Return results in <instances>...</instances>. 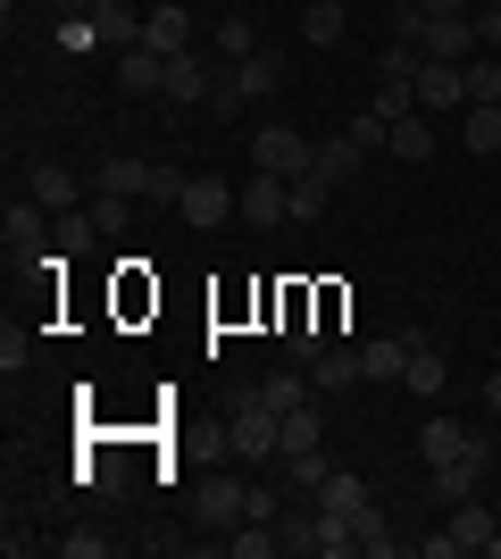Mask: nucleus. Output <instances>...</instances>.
<instances>
[{
    "label": "nucleus",
    "mask_w": 501,
    "mask_h": 559,
    "mask_svg": "<svg viewBox=\"0 0 501 559\" xmlns=\"http://www.w3.org/2000/svg\"><path fill=\"white\" fill-rule=\"evenodd\" d=\"M226 451H235V460H251V467H267L276 451H285V418L260 401V384H251V393L226 409Z\"/></svg>",
    "instance_id": "1"
},
{
    "label": "nucleus",
    "mask_w": 501,
    "mask_h": 559,
    "mask_svg": "<svg viewBox=\"0 0 501 559\" xmlns=\"http://www.w3.org/2000/svg\"><path fill=\"white\" fill-rule=\"evenodd\" d=\"M285 551H318V559H351L359 551V526L343 510H301V518H285Z\"/></svg>",
    "instance_id": "2"
},
{
    "label": "nucleus",
    "mask_w": 501,
    "mask_h": 559,
    "mask_svg": "<svg viewBox=\"0 0 501 559\" xmlns=\"http://www.w3.org/2000/svg\"><path fill=\"white\" fill-rule=\"evenodd\" d=\"M310 159H318V142L310 134H293L285 117H276V126H260V134H251V167H267V176H310Z\"/></svg>",
    "instance_id": "3"
},
{
    "label": "nucleus",
    "mask_w": 501,
    "mask_h": 559,
    "mask_svg": "<svg viewBox=\"0 0 501 559\" xmlns=\"http://www.w3.org/2000/svg\"><path fill=\"white\" fill-rule=\"evenodd\" d=\"M418 109L427 117H452V109H468V68H452V59H418Z\"/></svg>",
    "instance_id": "4"
},
{
    "label": "nucleus",
    "mask_w": 501,
    "mask_h": 559,
    "mask_svg": "<svg viewBox=\"0 0 501 559\" xmlns=\"http://www.w3.org/2000/svg\"><path fill=\"white\" fill-rule=\"evenodd\" d=\"M485 467H493V451H485V435H477V443L460 451V460L427 467V476H434V501H443V510H452V501H477V485H485Z\"/></svg>",
    "instance_id": "5"
},
{
    "label": "nucleus",
    "mask_w": 501,
    "mask_h": 559,
    "mask_svg": "<svg viewBox=\"0 0 501 559\" xmlns=\"http://www.w3.org/2000/svg\"><path fill=\"white\" fill-rule=\"evenodd\" d=\"M235 217H251V226H285V217H293V185H285V176H267V167H251V185L235 192Z\"/></svg>",
    "instance_id": "6"
},
{
    "label": "nucleus",
    "mask_w": 501,
    "mask_h": 559,
    "mask_svg": "<svg viewBox=\"0 0 501 559\" xmlns=\"http://www.w3.org/2000/svg\"><path fill=\"white\" fill-rule=\"evenodd\" d=\"M452 384V359H443V343H427V334H409V368H402V393L409 401H434Z\"/></svg>",
    "instance_id": "7"
},
{
    "label": "nucleus",
    "mask_w": 501,
    "mask_h": 559,
    "mask_svg": "<svg viewBox=\"0 0 501 559\" xmlns=\"http://www.w3.org/2000/svg\"><path fill=\"white\" fill-rule=\"evenodd\" d=\"M151 167H159V159H134V151H118V159H100L93 192H100V201H151Z\"/></svg>",
    "instance_id": "8"
},
{
    "label": "nucleus",
    "mask_w": 501,
    "mask_h": 559,
    "mask_svg": "<svg viewBox=\"0 0 501 559\" xmlns=\"http://www.w3.org/2000/svg\"><path fill=\"white\" fill-rule=\"evenodd\" d=\"M418 50H427V59H452V68H468V59H477V17H427Z\"/></svg>",
    "instance_id": "9"
},
{
    "label": "nucleus",
    "mask_w": 501,
    "mask_h": 559,
    "mask_svg": "<svg viewBox=\"0 0 501 559\" xmlns=\"http://www.w3.org/2000/svg\"><path fill=\"white\" fill-rule=\"evenodd\" d=\"M176 217H184V226H226V217H235V185H217V176H192L184 201H176Z\"/></svg>",
    "instance_id": "10"
},
{
    "label": "nucleus",
    "mask_w": 501,
    "mask_h": 559,
    "mask_svg": "<svg viewBox=\"0 0 501 559\" xmlns=\"http://www.w3.org/2000/svg\"><path fill=\"white\" fill-rule=\"evenodd\" d=\"M201 518H210L217 535H235L242 518H251V485H242V476H210V485H201Z\"/></svg>",
    "instance_id": "11"
},
{
    "label": "nucleus",
    "mask_w": 501,
    "mask_h": 559,
    "mask_svg": "<svg viewBox=\"0 0 501 559\" xmlns=\"http://www.w3.org/2000/svg\"><path fill=\"white\" fill-rule=\"evenodd\" d=\"M143 43L159 50V59L192 50V9H184V0H151V17H143Z\"/></svg>",
    "instance_id": "12"
},
{
    "label": "nucleus",
    "mask_w": 501,
    "mask_h": 559,
    "mask_svg": "<svg viewBox=\"0 0 501 559\" xmlns=\"http://www.w3.org/2000/svg\"><path fill=\"white\" fill-rule=\"evenodd\" d=\"M310 384H318V401H334V393H351V384H368V368H359L351 343H326V350L310 359Z\"/></svg>",
    "instance_id": "13"
},
{
    "label": "nucleus",
    "mask_w": 501,
    "mask_h": 559,
    "mask_svg": "<svg viewBox=\"0 0 501 559\" xmlns=\"http://www.w3.org/2000/svg\"><path fill=\"white\" fill-rule=\"evenodd\" d=\"M443 535H452L460 551L501 559V526H493V510H485V501H452V526H443Z\"/></svg>",
    "instance_id": "14"
},
{
    "label": "nucleus",
    "mask_w": 501,
    "mask_h": 559,
    "mask_svg": "<svg viewBox=\"0 0 501 559\" xmlns=\"http://www.w3.org/2000/svg\"><path fill=\"white\" fill-rule=\"evenodd\" d=\"M210 75H217V59H201V50H176V59H167V93H159V100L192 109V100H210Z\"/></svg>",
    "instance_id": "15"
},
{
    "label": "nucleus",
    "mask_w": 501,
    "mask_h": 559,
    "mask_svg": "<svg viewBox=\"0 0 501 559\" xmlns=\"http://www.w3.org/2000/svg\"><path fill=\"white\" fill-rule=\"evenodd\" d=\"M118 93H134V100H143V93H167V59H159L151 43L118 50Z\"/></svg>",
    "instance_id": "16"
},
{
    "label": "nucleus",
    "mask_w": 501,
    "mask_h": 559,
    "mask_svg": "<svg viewBox=\"0 0 501 559\" xmlns=\"http://www.w3.org/2000/svg\"><path fill=\"white\" fill-rule=\"evenodd\" d=\"M25 192L43 201V210H75L84 201V185H75V167H59V159H43L34 176H25Z\"/></svg>",
    "instance_id": "17"
},
{
    "label": "nucleus",
    "mask_w": 501,
    "mask_h": 559,
    "mask_svg": "<svg viewBox=\"0 0 501 559\" xmlns=\"http://www.w3.org/2000/svg\"><path fill=\"white\" fill-rule=\"evenodd\" d=\"M359 368H368V384H402V368H409V334H377V343H359Z\"/></svg>",
    "instance_id": "18"
},
{
    "label": "nucleus",
    "mask_w": 501,
    "mask_h": 559,
    "mask_svg": "<svg viewBox=\"0 0 501 559\" xmlns=\"http://www.w3.org/2000/svg\"><path fill=\"white\" fill-rule=\"evenodd\" d=\"M434 142H443V134H434V117H427V109H409L402 126H393V142H384V151H393V159H409V167H427V159H434Z\"/></svg>",
    "instance_id": "19"
},
{
    "label": "nucleus",
    "mask_w": 501,
    "mask_h": 559,
    "mask_svg": "<svg viewBox=\"0 0 501 559\" xmlns=\"http://www.w3.org/2000/svg\"><path fill=\"white\" fill-rule=\"evenodd\" d=\"M468 443H477V435H468V426H460V418H427V426H418V460H427V467L460 460V451H468Z\"/></svg>",
    "instance_id": "20"
},
{
    "label": "nucleus",
    "mask_w": 501,
    "mask_h": 559,
    "mask_svg": "<svg viewBox=\"0 0 501 559\" xmlns=\"http://www.w3.org/2000/svg\"><path fill=\"white\" fill-rule=\"evenodd\" d=\"M460 142H468L477 159H501V100H477V109H460Z\"/></svg>",
    "instance_id": "21"
},
{
    "label": "nucleus",
    "mask_w": 501,
    "mask_h": 559,
    "mask_svg": "<svg viewBox=\"0 0 501 559\" xmlns=\"http://www.w3.org/2000/svg\"><path fill=\"white\" fill-rule=\"evenodd\" d=\"M226 551L235 559H276L285 551V526H276V518H242L235 535H226Z\"/></svg>",
    "instance_id": "22"
},
{
    "label": "nucleus",
    "mask_w": 501,
    "mask_h": 559,
    "mask_svg": "<svg viewBox=\"0 0 501 559\" xmlns=\"http://www.w3.org/2000/svg\"><path fill=\"white\" fill-rule=\"evenodd\" d=\"M301 451H326V418H318V401L285 409V451H276V460H301Z\"/></svg>",
    "instance_id": "23"
},
{
    "label": "nucleus",
    "mask_w": 501,
    "mask_h": 559,
    "mask_svg": "<svg viewBox=\"0 0 501 559\" xmlns=\"http://www.w3.org/2000/svg\"><path fill=\"white\" fill-rule=\"evenodd\" d=\"M0 242H9V251H34V242H43V201H34V192L0 210Z\"/></svg>",
    "instance_id": "24"
},
{
    "label": "nucleus",
    "mask_w": 501,
    "mask_h": 559,
    "mask_svg": "<svg viewBox=\"0 0 501 559\" xmlns=\"http://www.w3.org/2000/svg\"><path fill=\"white\" fill-rule=\"evenodd\" d=\"M318 501H326V510H343V518H359L377 492H368V476H359V467H334L326 485H318Z\"/></svg>",
    "instance_id": "25"
},
{
    "label": "nucleus",
    "mask_w": 501,
    "mask_h": 559,
    "mask_svg": "<svg viewBox=\"0 0 501 559\" xmlns=\"http://www.w3.org/2000/svg\"><path fill=\"white\" fill-rule=\"evenodd\" d=\"M359 159H368V151H359V142L351 134H326V142H318V176H326V185H351V176H359Z\"/></svg>",
    "instance_id": "26"
},
{
    "label": "nucleus",
    "mask_w": 501,
    "mask_h": 559,
    "mask_svg": "<svg viewBox=\"0 0 501 559\" xmlns=\"http://www.w3.org/2000/svg\"><path fill=\"white\" fill-rule=\"evenodd\" d=\"M260 401L267 409H276V418H285V409H301V401H318V384H310V368H276L260 384Z\"/></svg>",
    "instance_id": "27"
},
{
    "label": "nucleus",
    "mask_w": 501,
    "mask_h": 559,
    "mask_svg": "<svg viewBox=\"0 0 501 559\" xmlns=\"http://www.w3.org/2000/svg\"><path fill=\"white\" fill-rule=\"evenodd\" d=\"M235 75H242V93H251V100H267L276 84H285V59H276V50H251V59H235Z\"/></svg>",
    "instance_id": "28"
},
{
    "label": "nucleus",
    "mask_w": 501,
    "mask_h": 559,
    "mask_svg": "<svg viewBox=\"0 0 501 559\" xmlns=\"http://www.w3.org/2000/svg\"><path fill=\"white\" fill-rule=\"evenodd\" d=\"M301 43H310V50L343 43V0H310V9H301Z\"/></svg>",
    "instance_id": "29"
},
{
    "label": "nucleus",
    "mask_w": 501,
    "mask_h": 559,
    "mask_svg": "<svg viewBox=\"0 0 501 559\" xmlns=\"http://www.w3.org/2000/svg\"><path fill=\"white\" fill-rule=\"evenodd\" d=\"M351 526H359V551H368V559H393V551H402V535H393V518H384L377 501H368Z\"/></svg>",
    "instance_id": "30"
},
{
    "label": "nucleus",
    "mask_w": 501,
    "mask_h": 559,
    "mask_svg": "<svg viewBox=\"0 0 501 559\" xmlns=\"http://www.w3.org/2000/svg\"><path fill=\"white\" fill-rule=\"evenodd\" d=\"M326 201H334V185L318 176V167H310V176H293V226H310V217H326Z\"/></svg>",
    "instance_id": "31"
},
{
    "label": "nucleus",
    "mask_w": 501,
    "mask_h": 559,
    "mask_svg": "<svg viewBox=\"0 0 501 559\" xmlns=\"http://www.w3.org/2000/svg\"><path fill=\"white\" fill-rule=\"evenodd\" d=\"M251 50H260V25L242 17V9H235V17H217V59H251Z\"/></svg>",
    "instance_id": "32"
},
{
    "label": "nucleus",
    "mask_w": 501,
    "mask_h": 559,
    "mask_svg": "<svg viewBox=\"0 0 501 559\" xmlns=\"http://www.w3.org/2000/svg\"><path fill=\"white\" fill-rule=\"evenodd\" d=\"M477 100H501V50H477V59H468V109H477Z\"/></svg>",
    "instance_id": "33"
},
{
    "label": "nucleus",
    "mask_w": 501,
    "mask_h": 559,
    "mask_svg": "<svg viewBox=\"0 0 501 559\" xmlns=\"http://www.w3.org/2000/svg\"><path fill=\"white\" fill-rule=\"evenodd\" d=\"M242 100H251V93H242V75H235V68H217V75H210V100H201V109H217V117H235Z\"/></svg>",
    "instance_id": "34"
},
{
    "label": "nucleus",
    "mask_w": 501,
    "mask_h": 559,
    "mask_svg": "<svg viewBox=\"0 0 501 559\" xmlns=\"http://www.w3.org/2000/svg\"><path fill=\"white\" fill-rule=\"evenodd\" d=\"M285 476H293V485H326V476H334V460H326V451H301V460H285Z\"/></svg>",
    "instance_id": "35"
},
{
    "label": "nucleus",
    "mask_w": 501,
    "mask_h": 559,
    "mask_svg": "<svg viewBox=\"0 0 501 559\" xmlns=\"http://www.w3.org/2000/svg\"><path fill=\"white\" fill-rule=\"evenodd\" d=\"M351 142H359V151H384V142H393V126H384L377 109H359V117H351Z\"/></svg>",
    "instance_id": "36"
},
{
    "label": "nucleus",
    "mask_w": 501,
    "mask_h": 559,
    "mask_svg": "<svg viewBox=\"0 0 501 559\" xmlns=\"http://www.w3.org/2000/svg\"><path fill=\"white\" fill-rule=\"evenodd\" d=\"M427 34V9L418 0H393V43H418Z\"/></svg>",
    "instance_id": "37"
},
{
    "label": "nucleus",
    "mask_w": 501,
    "mask_h": 559,
    "mask_svg": "<svg viewBox=\"0 0 501 559\" xmlns=\"http://www.w3.org/2000/svg\"><path fill=\"white\" fill-rule=\"evenodd\" d=\"M184 185H192L184 167H151V201H184Z\"/></svg>",
    "instance_id": "38"
},
{
    "label": "nucleus",
    "mask_w": 501,
    "mask_h": 559,
    "mask_svg": "<svg viewBox=\"0 0 501 559\" xmlns=\"http://www.w3.org/2000/svg\"><path fill=\"white\" fill-rule=\"evenodd\" d=\"M418 59H427V50H409V43H393V50H384V59H377V75H418Z\"/></svg>",
    "instance_id": "39"
},
{
    "label": "nucleus",
    "mask_w": 501,
    "mask_h": 559,
    "mask_svg": "<svg viewBox=\"0 0 501 559\" xmlns=\"http://www.w3.org/2000/svg\"><path fill=\"white\" fill-rule=\"evenodd\" d=\"M59 551H68V559H100V551H109V535H59Z\"/></svg>",
    "instance_id": "40"
},
{
    "label": "nucleus",
    "mask_w": 501,
    "mask_h": 559,
    "mask_svg": "<svg viewBox=\"0 0 501 559\" xmlns=\"http://www.w3.org/2000/svg\"><path fill=\"white\" fill-rule=\"evenodd\" d=\"M477 50H501V9H477Z\"/></svg>",
    "instance_id": "41"
},
{
    "label": "nucleus",
    "mask_w": 501,
    "mask_h": 559,
    "mask_svg": "<svg viewBox=\"0 0 501 559\" xmlns=\"http://www.w3.org/2000/svg\"><path fill=\"white\" fill-rule=\"evenodd\" d=\"M485 409H493V418H501V376H485Z\"/></svg>",
    "instance_id": "42"
},
{
    "label": "nucleus",
    "mask_w": 501,
    "mask_h": 559,
    "mask_svg": "<svg viewBox=\"0 0 501 559\" xmlns=\"http://www.w3.org/2000/svg\"><path fill=\"white\" fill-rule=\"evenodd\" d=\"M75 9H84V17H100V9H109V0H75Z\"/></svg>",
    "instance_id": "43"
},
{
    "label": "nucleus",
    "mask_w": 501,
    "mask_h": 559,
    "mask_svg": "<svg viewBox=\"0 0 501 559\" xmlns=\"http://www.w3.org/2000/svg\"><path fill=\"white\" fill-rule=\"evenodd\" d=\"M17 9H25V0H9V17H17Z\"/></svg>",
    "instance_id": "44"
}]
</instances>
